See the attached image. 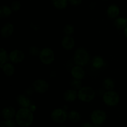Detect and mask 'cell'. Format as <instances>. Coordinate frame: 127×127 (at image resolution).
Here are the masks:
<instances>
[{
  "label": "cell",
  "mask_w": 127,
  "mask_h": 127,
  "mask_svg": "<svg viewBox=\"0 0 127 127\" xmlns=\"http://www.w3.org/2000/svg\"><path fill=\"white\" fill-rule=\"evenodd\" d=\"M63 32L66 35H71L73 34L74 32V28L71 24H68L65 25L63 27Z\"/></svg>",
  "instance_id": "484cf974"
},
{
  "label": "cell",
  "mask_w": 127,
  "mask_h": 127,
  "mask_svg": "<svg viewBox=\"0 0 127 127\" xmlns=\"http://www.w3.org/2000/svg\"><path fill=\"white\" fill-rule=\"evenodd\" d=\"M9 56L10 61L14 63H21L25 58L24 53L20 50H14L11 51Z\"/></svg>",
  "instance_id": "9c48e42d"
},
{
  "label": "cell",
  "mask_w": 127,
  "mask_h": 127,
  "mask_svg": "<svg viewBox=\"0 0 127 127\" xmlns=\"http://www.w3.org/2000/svg\"><path fill=\"white\" fill-rule=\"evenodd\" d=\"M68 114L64 109H56L51 114V119L56 124H62L66 120Z\"/></svg>",
  "instance_id": "8992f818"
},
{
  "label": "cell",
  "mask_w": 127,
  "mask_h": 127,
  "mask_svg": "<svg viewBox=\"0 0 127 127\" xmlns=\"http://www.w3.org/2000/svg\"><path fill=\"white\" fill-rule=\"evenodd\" d=\"M81 127H94V125H93V124H90L89 122H86L83 124V125H81Z\"/></svg>",
  "instance_id": "1f68e13d"
},
{
  "label": "cell",
  "mask_w": 127,
  "mask_h": 127,
  "mask_svg": "<svg viewBox=\"0 0 127 127\" xmlns=\"http://www.w3.org/2000/svg\"><path fill=\"white\" fill-rule=\"evenodd\" d=\"M5 123H6V127H15V125H16L15 122L12 119H7L5 120Z\"/></svg>",
  "instance_id": "f546056e"
},
{
  "label": "cell",
  "mask_w": 127,
  "mask_h": 127,
  "mask_svg": "<svg viewBox=\"0 0 127 127\" xmlns=\"http://www.w3.org/2000/svg\"><path fill=\"white\" fill-rule=\"evenodd\" d=\"M17 104L21 108H29L31 102L29 98L26 94H19L16 98Z\"/></svg>",
  "instance_id": "8fae6325"
},
{
  "label": "cell",
  "mask_w": 127,
  "mask_h": 127,
  "mask_svg": "<svg viewBox=\"0 0 127 127\" xmlns=\"http://www.w3.org/2000/svg\"><path fill=\"white\" fill-rule=\"evenodd\" d=\"M68 0H52V5L58 10H63L67 7Z\"/></svg>",
  "instance_id": "e0dca14e"
},
{
  "label": "cell",
  "mask_w": 127,
  "mask_h": 127,
  "mask_svg": "<svg viewBox=\"0 0 127 127\" xmlns=\"http://www.w3.org/2000/svg\"><path fill=\"white\" fill-rule=\"evenodd\" d=\"M107 118L106 113L102 110H94L91 115V119L92 122L95 125H102L105 121Z\"/></svg>",
  "instance_id": "52a82bcc"
},
{
  "label": "cell",
  "mask_w": 127,
  "mask_h": 127,
  "mask_svg": "<svg viewBox=\"0 0 127 127\" xmlns=\"http://www.w3.org/2000/svg\"><path fill=\"white\" fill-rule=\"evenodd\" d=\"M62 45L64 49L66 50H71L75 45V41L74 38L70 35H66L62 39Z\"/></svg>",
  "instance_id": "7c38bea8"
},
{
  "label": "cell",
  "mask_w": 127,
  "mask_h": 127,
  "mask_svg": "<svg viewBox=\"0 0 127 127\" xmlns=\"http://www.w3.org/2000/svg\"></svg>",
  "instance_id": "60d3db41"
},
{
  "label": "cell",
  "mask_w": 127,
  "mask_h": 127,
  "mask_svg": "<svg viewBox=\"0 0 127 127\" xmlns=\"http://www.w3.org/2000/svg\"><path fill=\"white\" fill-rule=\"evenodd\" d=\"M40 50L39 48L36 46H32L29 48V53L32 56L39 55Z\"/></svg>",
  "instance_id": "4316f807"
},
{
  "label": "cell",
  "mask_w": 127,
  "mask_h": 127,
  "mask_svg": "<svg viewBox=\"0 0 127 127\" xmlns=\"http://www.w3.org/2000/svg\"><path fill=\"white\" fill-rule=\"evenodd\" d=\"M49 85L45 80L42 79H37L33 83V88L36 93L38 94H43L48 91Z\"/></svg>",
  "instance_id": "ba28073f"
},
{
  "label": "cell",
  "mask_w": 127,
  "mask_h": 127,
  "mask_svg": "<svg viewBox=\"0 0 127 127\" xmlns=\"http://www.w3.org/2000/svg\"><path fill=\"white\" fill-rule=\"evenodd\" d=\"M77 97H78V93L75 89H68L63 93V99L66 102L74 101Z\"/></svg>",
  "instance_id": "9a60e30c"
},
{
  "label": "cell",
  "mask_w": 127,
  "mask_h": 127,
  "mask_svg": "<svg viewBox=\"0 0 127 127\" xmlns=\"http://www.w3.org/2000/svg\"><path fill=\"white\" fill-rule=\"evenodd\" d=\"M114 26L119 29H125L127 26V19L118 17L114 21Z\"/></svg>",
  "instance_id": "7402d4cb"
},
{
  "label": "cell",
  "mask_w": 127,
  "mask_h": 127,
  "mask_svg": "<svg viewBox=\"0 0 127 127\" xmlns=\"http://www.w3.org/2000/svg\"><path fill=\"white\" fill-rule=\"evenodd\" d=\"M12 9L10 8L8 6L2 5L0 7V17L1 18H6L12 14Z\"/></svg>",
  "instance_id": "d6986e66"
},
{
  "label": "cell",
  "mask_w": 127,
  "mask_h": 127,
  "mask_svg": "<svg viewBox=\"0 0 127 127\" xmlns=\"http://www.w3.org/2000/svg\"><path fill=\"white\" fill-rule=\"evenodd\" d=\"M68 118L71 122L78 123L80 121L81 117L78 112L76 111V110H71L68 114Z\"/></svg>",
  "instance_id": "44dd1931"
},
{
  "label": "cell",
  "mask_w": 127,
  "mask_h": 127,
  "mask_svg": "<svg viewBox=\"0 0 127 127\" xmlns=\"http://www.w3.org/2000/svg\"><path fill=\"white\" fill-rule=\"evenodd\" d=\"M124 34H125V37L127 38V26L125 27V29H124Z\"/></svg>",
  "instance_id": "8d00e7d4"
},
{
  "label": "cell",
  "mask_w": 127,
  "mask_h": 127,
  "mask_svg": "<svg viewBox=\"0 0 127 127\" xmlns=\"http://www.w3.org/2000/svg\"><path fill=\"white\" fill-rule=\"evenodd\" d=\"M70 86L71 89L79 90L82 88V83L81 79H76V78L73 79L70 82Z\"/></svg>",
  "instance_id": "d4e9b609"
},
{
  "label": "cell",
  "mask_w": 127,
  "mask_h": 127,
  "mask_svg": "<svg viewBox=\"0 0 127 127\" xmlns=\"http://www.w3.org/2000/svg\"><path fill=\"white\" fill-rule=\"evenodd\" d=\"M104 60L100 56H95L93 58V60H92V64H93V66L95 68H102L104 65Z\"/></svg>",
  "instance_id": "cb8c5ba5"
},
{
  "label": "cell",
  "mask_w": 127,
  "mask_h": 127,
  "mask_svg": "<svg viewBox=\"0 0 127 127\" xmlns=\"http://www.w3.org/2000/svg\"><path fill=\"white\" fill-rule=\"evenodd\" d=\"M102 1H106V0H102Z\"/></svg>",
  "instance_id": "ab89813d"
},
{
  "label": "cell",
  "mask_w": 127,
  "mask_h": 127,
  "mask_svg": "<svg viewBox=\"0 0 127 127\" xmlns=\"http://www.w3.org/2000/svg\"><path fill=\"white\" fill-rule=\"evenodd\" d=\"M16 112L14 107L11 106L6 107L4 108L1 111V115L2 118L5 120L7 119H12L14 117H16Z\"/></svg>",
  "instance_id": "4fadbf2b"
},
{
  "label": "cell",
  "mask_w": 127,
  "mask_h": 127,
  "mask_svg": "<svg viewBox=\"0 0 127 127\" xmlns=\"http://www.w3.org/2000/svg\"><path fill=\"white\" fill-rule=\"evenodd\" d=\"M29 109L32 112H33L34 111H35L36 106H35L34 105H31V106L29 107Z\"/></svg>",
  "instance_id": "836d02e7"
},
{
  "label": "cell",
  "mask_w": 127,
  "mask_h": 127,
  "mask_svg": "<svg viewBox=\"0 0 127 127\" xmlns=\"http://www.w3.org/2000/svg\"><path fill=\"white\" fill-rule=\"evenodd\" d=\"M33 120V112L29 108H21L16 112V122L21 127H28Z\"/></svg>",
  "instance_id": "6da1fadb"
},
{
  "label": "cell",
  "mask_w": 127,
  "mask_h": 127,
  "mask_svg": "<svg viewBox=\"0 0 127 127\" xmlns=\"http://www.w3.org/2000/svg\"><path fill=\"white\" fill-rule=\"evenodd\" d=\"M74 62L76 65L83 66L86 65L89 62V55L88 51L83 47L76 50L74 54Z\"/></svg>",
  "instance_id": "7a4b0ae2"
},
{
  "label": "cell",
  "mask_w": 127,
  "mask_h": 127,
  "mask_svg": "<svg viewBox=\"0 0 127 127\" xmlns=\"http://www.w3.org/2000/svg\"><path fill=\"white\" fill-rule=\"evenodd\" d=\"M34 89L32 88H28L25 90L24 93L26 95H32L33 94Z\"/></svg>",
  "instance_id": "4dcf8cb0"
},
{
  "label": "cell",
  "mask_w": 127,
  "mask_h": 127,
  "mask_svg": "<svg viewBox=\"0 0 127 127\" xmlns=\"http://www.w3.org/2000/svg\"><path fill=\"white\" fill-rule=\"evenodd\" d=\"M39 58L43 64H51L55 60L54 52L50 48H43L40 50Z\"/></svg>",
  "instance_id": "5b68a950"
},
{
  "label": "cell",
  "mask_w": 127,
  "mask_h": 127,
  "mask_svg": "<svg viewBox=\"0 0 127 127\" xmlns=\"http://www.w3.org/2000/svg\"><path fill=\"white\" fill-rule=\"evenodd\" d=\"M64 127V126H60V127Z\"/></svg>",
  "instance_id": "f35d334b"
},
{
  "label": "cell",
  "mask_w": 127,
  "mask_h": 127,
  "mask_svg": "<svg viewBox=\"0 0 127 127\" xmlns=\"http://www.w3.org/2000/svg\"><path fill=\"white\" fill-rule=\"evenodd\" d=\"M31 27H32V29H33V30H35V31H38V29H39V27H38V26H37L36 25H35L34 24L32 23L31 24Z\"/></svg>",
  "instance_id": "d6a6232c"
},
{
  "label": "cell",
  "mask_w": 127,
  "mask_h": 127,
  "mask_svg": "<svg viewBox=\"0 0 127 127\" xmlns=\"http://www.w3.org/2000/svg\"><path fill=\"white\" fill-rule=\"evenodd\" d=\"M95 4H96V3H95V2H92L90 5L91 7V8H94V7L95 6Z\"/></svg>",
  "instance_id": "d590c367"
},
{
  "label": "cell",
  "mask_w": 127,
  "mask_h": 127,
  "mask_svg": "<svg viewBox=\"0 0 127 127\" xmlns=\"http://www.w3.org/2000/svg\"><path fill=\"white\" fill-rule=\"evenodd\" d=\"M115 82L112 78H107L103 80L102 87L107 91H112L115 88Z\"/></svg>",
  "instance_id": "ac0fdd59"
},
{
  "label": "cell",
  "mask_w": 127,
  "mask_h": 127,
  "mask_svg": "<svg viewBox=\"0 0 127 127\" xmlns=\"http://www.w3.org/2000/svg\"><path fill=\"white\" fill-rule=\"evenodd\" d=\"M21 3L19 1H14L11 4V8L13 11H17L21 9Z\"/></svg>",
  "instance_id": "83f0119b"
},
{
  "label": "cell",
  "mask_w": 127,
  "mask_h": 127,
  "mask_svg": "<svg viewBox=\"0 0 127 127\" xmlns=\"http://www.w3.org/2000/svg\"><path fill=\"white\" fill-rule=\"evenodd\" d=\"M14 32V26L11 23L7 22L5 24L1 29V36L4 38H6L12 35Z\"/></svg>",
  "instance_id": "30bf717a"
},
{
  "label": "cell",
  "mask_w": 127,
  "mask_h": 127,
  "mask_svg": "<svg viewBox=\"0 0 127 127\" xmlns=\"http://www.w3.org/2000/svg\"><path fill=\"white\" fill-rule=\"evenodd\" d=\"M102 99L104 102L108 106H115L120 101V97L118 93L114 91H107L104 93Z\"/></svg>",
  "instance_id": "277c9868"
},
{
  "label": "cell",
  "mask_w": 127,
  "mask_h": 127,
  "mask_svg": "<svg viewBox=\"0 0 127 127\" xmlns=\"http://www.w3.org/2000/svg\"><path fill=\"white\" fill-rule=\"evenodd\" d=\"M0 127H6L5 120H4V121H1V122H0Z\"/></svg>",
  "instance_id": "e575fe53"
},
{
  "label": "cell",
  "mask_w": 127,
  "mask_h": 127,
  "mask_svg": "<svg viewBox=\"0 0 127 127\" xmlns=\"http://www.w3.org/2000/svg\"><path fill=\"white\" fill-rule=\"evenodd\" d=\"M95 97V91L89 86L83 87L78 92V97L81 101L89 102L94 100Z\"/></svg>",
  "instance_id": "3957f363"
},
{
  "label": "cell",
  "mask_w": 127,
  "mask_h": 127,
  "mask_svg": "<svg viewBox=\"0 0 127 127\" xmlns=\"http://www.w3.org/2000/svg\"><path fill=\"white\" fill-rule=\"evenodd\" d=\"M9 60V56L7 55V52L4 48H0V67L2 68V66L7 63V61Z\"/></svg>",
  "instance_id": "603a6c76"
},
{
  "label": "cell",
  "mask_w": 127,
  "mask_h": 127,
  "mask_svg": "<svg viewBox=\"0 0 127 127\" xmlns=\"http://www.w3.org/2000/svg\"><path fill=\"white\" fill-rule=\"evenodd\" d=\"M94 127H101L100 125H95V124H94Z\"/></svg>",
  "instance_id": "74e56055"
},
{
  "label": "cell",
  "mask_w": 127,
  "mask_h": 127,
  "mask_svg": "<svg viewBox=\"0 0 127 127\" xmlns=\"http://www.w3.org/2000/svg\"><path fill=\"white\" fill-rule=\"evenodd\" d=\"M83 0H68V2L71 6H77L81 4Z\"/></svg>",
  "instance_id": "f1b7e54d"
},
{
  "label": "cell",
  "mask_w": 127,
  "mask_h": 127,
  "mask_svg": "<svg viewBox=\"0 0 127 127\" xmlns=\"http://www.w3.org/2000/svg\"><path fill=\"white\" fill-rule=\"evenodd\" d=\"M1 68H2L4 74H6L7 76H11L13 75V74L14 73V67L11 63H6L2 66Z\"/></svg>",
  "instance_id": "ffe728a7"
},
{
  "label": "cell",
  "mask_w": 127,
  "mask_h": 127,
  "mask_svg": "<svg viewBox=\"0 0 127 127\" xmlns=\"http://www.w3.org/2000/svg\"><path fill=\"white\" fill-rule=\"evenodd\" d=\"M72 76L74 78L78 79H83L85 76V71L80 66L76 65L72 68L71 71Z\"/></svg>",
  "instance_id": "5bb4252c"
},
{
  "label": "cell",
  "mask_w": 127,
  "mask_h": 127,
  "mask_svg": "<svg viewBox=\"0 0 127 127\" xmlns=\"http://www.w3.org/2000/svg\"><path fill=\"white\" fill-rule=\"evenodd\" d=\"M120 14V9L117 5L111 4L108 7L107 14L110 19H115L119 16Z\"/></svg>",
  "instance_id": "2e32d148"
}]
</instances>
